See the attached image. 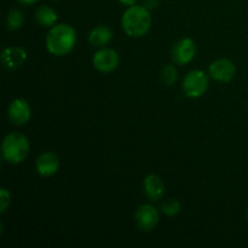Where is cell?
<instances>
[{
	"label": "cell",
	"instance_id": "obj_17",
	"mask_svg": "<svg viewBox=\"0 0 248 248\" xmlns=\"http://www.w3.org/2000/svg\"><path fill=\"white\" fill-rule=\"evenodd\" d=\"M178 78V72L173 64H167L162 68L161 80L166 86H172L177 81Z\"/></svg>",
	"mask_w": 248,
	"mask_h": 248
},
{
	"label": "cell",
	"instance_id": "obj_12",
	"mask_svg": "<svg viewBox=\"0 0 248 248\" xmlns=\"http://www.w3.org/2000/svg\"><path fill=\"white\" fill-rule=\"evenodd\" d=\"M143 189L147 198L152 201L161 200L165 194V184L162 179L156 174H149L144 178Z\"/></svg>",
	"mask_w": 248,
	"mask_h": 248
},
{
	"label": "cell",
	"instance_id": "obj_23",
	"mask_svg": "<svg viewBox=\"0 0 248 248\" xmlns=\"http://www.w3.org/2000/svg\"><path fill=\"white\" fill-rule=\"evenodd\" d=\"M53 1H58V0H53Z\"/></svg>",
	"mask_w": 248,
	"mask_h": 248
},
{
	"label": "cell",
	"instance_id": "obj_7",
	"mask_svg": "<svg viewBox=\"0 0 248 248\" xmlns=\"http://www.w3.org/2000/svg\"><path fill=\"white\" fill-rule=\"evenodd\" d=\"M93 67L101 73H110L119 65V55L113 48H101L92 58Z\"/></svg>",
	"mask_w": 248,
	"mask_h": 248
},
{
	"label": "cell",
	"instance_id": "obj_4",
	"mask_svg": "<svg viewBox=\"0 0 248 248\" xmlns=\"http://www.w3.org/2000/svg\"><path fill=\"white\" fill-rule=\"evenodd\" d=\"M208 84H210V80H208L207 74L202 70L195 69L186 75L182 87L186 96L190 98H200L207 92Z\"/></svg>",
	"mask_w": 248,
	"mask_h": 248
},
{
	"label": "cell",
	"instance_id": "obj_8",
	"mask_svg": "<svg viewBox=\"0 0 248 248\" xmlns=\"http://www.w3.org/2000/svg\"><path fill=\"white\" fill-rule=\"evenodd\" d=\"M159 212L156 208L149 203L140 206L136 212V223L142 232H152L159 223Z\"/></svg>",
	"mask_w": 248,
	"mask_h": 248
},
{
	"label": "cell",
	"instance_id": "obj_20",
	"mask_svg": "<svg viewBox=\"0 0 248 248\" xmlns=\"http://www.w3.org/2000/svg\"><path fill=\"white\" fill-rule=\"evenodd\" d=\"M123 5H126V6H132V5L137 4L138 0H119Z\"/></svg>",
	"mask_w": 248,
	"mask_h": 248
},
{
	"label": "cell",
	"instance_id": "obj_22",
	"mask_svg": "<svg viewBox=\"0 0 248 248\" xmlns=\"http://www.w3.org/2000/svg\"><path fill=\"white\" fill-rule=\"evenodd\" d=\"M247 220H248V208H247Z\"/></svg>",
	"mask_w": 248,
	"mask_h": 248
},
{
	"label": "cell",
	"instance_id": "obj_6",
	"mask_svg": "<svg viewBox=\"0 0 248 248\" xmlns=\"http://www.w3.org/2000/svg\"><path fill=\"white\" fill-rule=\"evenodd\" d=\"M208 74L216 81L230 82L236 74V67L232 61L228 58H219L210 65Z\"/></svg>",
	"mask_w": 248,
	"mask_h": 248
},
{
	"label": "cell",
	"instance_id": "obj_3",
	"mask_svg": "<svg viewBox=\"0 0 248 248\" xmlns=\"http://www.w3.org/2000/svg\"><path fill=\"white\" fill-rule=\"evenodd\" d=\"M29 142L22 133L12 132L5 136L1 144L2 157L9 164H21L29 155Z\"/></svg>",
	"mask_w": 248,
	"mask_h": 248
},
{
	"label": "cell",
	"instance_id": "obj_15",
	"mask_svg": "<svg viewBox=\"0 0 248 248\" xmlns=\"http://www.w3.org/2000/svg\"><path fill=\"white\" fill-rule=\"evenodd\" d=\"M24 23L23 12L18 9L10 10L6 17V26L10 31H17L21 28Z\"/></svg>",
	"mask_w": 248,
	"mask_h": 248
},
{
	"label": "cell",
	"instance_id": "obj_1",
	"mask_svg": "<svg viewBox=\"0 0 248 248\" xmlns=\"http://www.w3.org/2000/svg\"><path fill=\"white\" fill-rule=\"evenodd\" d=\"M77 31L65 23L55 24L46 34V48L53 56H65L77 45Z\"/></svg>",
	"mask_w": 248,
	"mask_h": 248
},
{
	"label": "cell",
	"instance_id": "obj_18",
	"mask_svg": "<svg viewBox=\"0 0 248 248\" xmlns=\"http://www.w3.org/2000/svg\"><path fill=\"white\" fill-rule=\"evenodd\" d=\"M11 203V194L5 188L0 190V213H5Z\"/></svg>",
	"mask_w": 248,
	"mask_h": 248
},
{
	"label": "cell",
	"instance_id": "obj_11",
	"mask_svg": "<svg viewBox=\"0 0 248 248\" xmlns=\"http://www.w3.org/2000/svg\"><path fill=\"white\" fill-rule=\"evenodd\" d=\"M36 171L43 177H51L60 169V159L51 152H45L36 159Z\"/></svg>",
	"mask_w": 248,
	"mask_h": 248
},
{
	"label": "cell",
	"instance_id": "obj_5",
	"mask_svg": "<svg viewBox=\"0 0 248 248\" xmlns=\"http://www.w3.org/2000/svg\"><path fill=\"white\" fill-rule=\"evenodd\" d=\"M196 53L195 41L190 38H182L173 45L171 51V57L173 62L178 65L188 64L194 60Z\"/></svg>",
	"mask_w": 248,
	"mask_h": 248
},
{
	"label": "cell",
	"instance_id": "obj_16",
	"mask_svg": "<svg viewBox=\"0 0 248 248\" xmlns=\"http://www.w3.org/2000/svg\"><path fill=\"white\" fill-rule=\"evenodd\" d=\"M182 210L181 202L176 199H169L161 205V212L167 217H174L178 215Z\"/></svg>",
	"mask_w": 248,
	"mask_h": 248
},
{
	"label": "cell",
	"instance_id": "obj_14",
	"mask_svg": "<svg viewBox=\"0 0 248 248\" xmlns=\"http://www.w3.org/2000/svg\"><path fill=\"white\" fill-rule=\"evenodd\" d=\"M35 19L40 26L51 28L56 24L58 16L52 7L47 6V5H43V6L38 7L35 10Z\"/></svg>",
	"mask_w": 248,
	"mask_h": 248
},
{
	"label": "cell",
	"instance_id": "obj_10",
	"mask_svg": "<svg viewBox=\"0 0 248 248\" xmlns=\"http://www.w3.org/2000/svg\"><path fill=\"white\" fill-rule=\"evenodd\" d=\"M27 60V52L24 48L18 46H11L2 50L1 62L2 65L10 72H15L23 65Z\"/></svg>",
	"mask_w": 248,
	"mask_h": 248
},
{
	"label": "cell",
	"instance_id": "obj_2",
	"mask_svg": "<svg viewBox=\"0 0 248 248\" xmlns=\"http://www.w3.org/2000/svg\"><path fill=\"white\" fill-rule=\"evenodd\" d=\"M123 29L128 36L140 38L149 31L152 26V16L144 5H132L124 12L121 18Z\"/></svg>",
	"mask_w": 248,
	"mask_h": 248
},
{
	"label": "cell",
	"instance_id": "obj_13",
	"mask_svg": "<svg viewBox=\"0 0 248 248\" xmlns=\"http://www.w3.org/2000/svg\"><path fill=\"white\" fill-rule=\"evenodd\" d=\"M113 39V31L107 26H98L89 34V41L94 47H103Z\"/></svg>",
	"mask_w": 248,
	"mask_h": 248
},
{
	"label": "cell",
	"instance_id": "obj_9",
	"mask_svg": "<svg viewBox=\"0 0 248 248\" xmlns=\"http://www.w3.org/2000/svg\"><path fill=\"white\" fill-rule=\"evenodd\" d=\"M7 114H9V119L14 125L23 126L31 120V109L26 99L16 98L10 103Z\"/></svg>",
	"mask_w": 248,
	"mask_h": 248
},
{
	"label": "cell",
	"instance_id": "obj_19",
	"mask_svg": "<svg viewBox=\"0 0 248 248\" xmlns=\"http://www.w3.org/2000/svg\"><path fill=\"white\" fill-rule=\"evenodd\" d=\"M159 5V0H144V6L149 9H155Z\"/></svg>",
	"mask_w": 248,
	"mask_h": 248
},
{
	"label": "cell",
	"instance_id": "obj_21",
	"mask_svg": "<svg viewBox=\"0 0 248 248\" xmlns=\"http://www.w3.org/2000/svg\"><path fill=\"white\" fill-rule=\"evenodd\" d=\"M17 1H18L21 5H24V6H28V5L35 4V2L39 1V0H17Z\"/></svg>",
	"mask_w": 248,
	"mask_h": 248
}]
</instances>
